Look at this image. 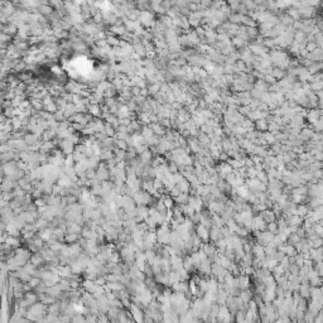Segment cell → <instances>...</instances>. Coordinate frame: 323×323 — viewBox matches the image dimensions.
<instances>
[{
  "label": "cell",
  "instance_id": "obj_1",
  "mask_svg": "<svg viewBox=\"0 0 323 323\" xmlns=\"http://www.w3.org/2000/svg\"><path fill=\"white\" fill-rule=\"evenodd\" d=\"M57 273L61 275V278H67L70 279L72 276V270H71V266L70 265H60L57 266Z\"/></svg>",
  "mask_w": 323,
  "mask_h": 323
},
{
  "label": "cell",
  "instance_id": "obj_2",
  "mask_svg": "<svg viewBox=\"0 0 323 323\" xmlns=\"http://www.w3.org/2000/svg\"><path fill=\"white\" fill-rule=\"evenodd\" d=\"M29 260H31V261H32L33 264H34V265H35L37 268H38V266H40V265H43V264L45 263L44 258L42 256V254L39 253V251H38V253H34V254H32V256H31V259H29Z\"/></svg>",
  "mask_w": 323,
  "mask_h": 323
},
{
  "label": "cell",
  "instance_id": "obj_3",
  "mask_svg": "<svg viewBox=\"0 0 323 323\" xmlns=\"http://www.w3.org/2000/svg\"><path fill=\"white\" fill-rule=\"evenodd\" d=\"M153 158H154L153 152H152V150H149V149H146L145 152H143L140 154V159H141V162L144 163V164H152V159Z\"/></svg>",
  "mask_w": 323,
  "mask_h": 323
},
{
  "label": "cell",
  "instance_id": "obj_4",
  "mask_svg": "<svg viewBox=\"0 0 323 323\" xmlns=\"http://www.w3.org/2000/svg\"><path fill=\"white\" fill-rule=\"evenodd\" d=\"M80 237H81V235H77L73 232H67L65 235V242H67V244H75V242L78 241Z\"/></svg>",
  "mask_w": 323,
  "mask_h": 323
},
{
  "label": "cell",
  "instance_id": "obj_5",
  "mask_svg": "<svg viewBox=\"0 0 323 323\" xmlns=\"http://www.w3.org/2000/svg\"><path fill=\"white\" fill-rule=\"evenodd\" d=\"M35 227L38 229V231H39V230L47 229V227H49V221L43 219V217H39V219L37 220V222H35Z\"/></svg>",
  "mask_w": 323,
  "mask_h": 323
},
{
  "label": "cell",
  "instance_id": "obj_6",
  "mask_svg": "<svg viewBox=\"0 0 323 323\" xmlns=\"http://www.w3.org/2000/svg\"><path fill=\"white\" fill-rule=\"evenodd\" d=\"M174 201L177 202L178 204H181V203H188V201H190V196H188V193H186V192H182L179 196H177L174 198Z\"/></svg>",
  "mask_w": 323,
  "mask_h": 323
},
{
  "label": "cell",
  "instance_id": "obj_7",
  "mask_svg": "<svg viewBox=\"0 0 323 323\" xmlns=\"http://www.w3.org/2000/svg\"><path fill=\"white\" fill-rule=\"evenodd\" d=\"M23 269L26 270L27 273H29V274H32V275H34V273H35V270H37V266L34 265V264H33L31 260H29V261H27L26 263V265L23 266Z\"/></svg>",
  "mask_w": 323,
  "mask_h": 323
},
{
  "label": "cell",
  "instance_id": "obj_8",
  "mask_svg": "<svg viewBox=\"0 0 323 323\" xmlns=\"http://www.w3.org/2000/svg\"><path fill=\"white\" fill-rule=\"evenodd\" d=\"M72 155H73V159H75V162H82L83 159H86L87 157L83 153H81V152H78V150H76L75 149V152L72 153Z\"/></svg>",
  "mask_w": 323,
  "mask_h": 323
},
{
  "label": "cell",
  "instance_id": "obj_9",
  "mask_svg": "<svg viewBox=\"0 0 323 323\" xmlns=\"http://www.w3.org/2000/svg\"><path fill=\"white\" fill-rule=\"evenodd\" d=\"M75 164H76V162H75V159H73V155H72V154L66 155V158H65V165H66V167H75Z\"/></svg>",
  "mask_w": 323,
  "mask_h": 323
},
{
  "label": "cell",
  "instance_id": "obj_10",
  "mask_svg": "<svg viewBox=\"0 0 323 323\" xmlns=\"http://www.w3.org/2000/svg\"><path fill=\"white\" fill-rule=\"evenodd\" d=\"M42 282H43V280H42L40 278H38V276H34V275H33V276H32V279L29 280V284H31V285H32V288L34 289L35 287H38V285H39Z\"/></svg>",
  "mask_w": 323,
  "mask_h": 323
},
{
  "label": "cell",
  "instance_id": "obj_11",
  "mask_svg": "<svg viewBox=\"0 0 323 323\" xmlns=\"http://www.w3.org/2000/svg\"><path fill=\"white\" fill-rule=\"evenodd\" d=\"M143 271H144V273H145V275H146V276H152V278H153V276H154V271H153V266H152V265H150V264H149V263H146V264H145V266H144V270H143Z\"/></svg>",
  "mask_w": 323,
  "mask_h": 323
},
{
  "label": "cell",
  "instance_id": "obj_12",
  "mask_svg": "<svg viewBox=\"0 0 323 323\" xmlns=\"http://www.w3.org/2000/svg\"><path fill=\"white\" fill-rule=\"evenodd\" d=\"M63 246H65V244H62L61 241H57V242H54L53 245H51V249L54 251V253H61V250L63 249Z\"/></svg>",
  "mask_w": 323,
  "mask_h": 323
},
{
  "label": "cell",
  "instance_id": "obj_13",
  "mask_svg": "<svg viewBox=\"0 0 323 323\" xmlns=\"http://www.w3.org/2000/svg\"><path fill=\"white\" fill-rule=\"evenodd\" d=\"M44 196V192L42 191V190H39V188H35L34 187V190H33V192H32V197L34 199H37V198H42V197Z\"/></svg>",
  "mask_w": 323,
  "mask_h": 323
},
{
  "label": "cell",
  "instance_id": "obj_14",
  "mask_svg": "<svg viewBox=\"0 0 323 323\" xmlns=\"http://www.w3.org/2000/svg\"><path fill=\"white\" fill-rule=\"evenodd\" d=\"M47 288H48V287L45 285V283L42 282V283L38 285V287H35L34 289H33V290H34L37 294H38V293H45V292H47Z\"/></svg>",
  "mask_w": 323,
  "mask_h": 323
},
{
  "label": "cell",
  "instance_id": "obj_15",
  "mask_svg": "<svg viewBox=\"0 0 323 323\" xmlns=\"http://www.w3.org/2000/svg\"><path fill=\"white\" fill-rule=\"evenodd\" d=\"M168 169H169V172L172 174H175V173H179V167L175 164V163L172 160L169 164H168Z\"/></svg>",
  "mask_w": 323,
  "mask_h": 323
},
{
  "label": "cell",
  "instance_id": "obj_16",
  "mask_svg": "<svg viewBox=\"0 0 323 323\" xmlns=\"http://www.w3.org/2000/svg\"><path fill=\"white\" fill-rule=\"evenodd\" d=\"M115 145H116V148H119V149H124V150H126L129 146L126 144V141H125L124 139H119V140H116L115 141Z\"/></svg>",
  "mask_w": 323,
  "mask_h": 323
},
{
  "label": "cell",
  "instance_id": "obj_17",
  "mask_svg": "<svg viewBox=\"0 0 323 323\" xmlns=\"http://www.w3.org/2000/svg\"><path fill=\"white\" fill-rule=\"evenodd\" d=\"M168 192H169V196H170V197H173V198H175V197H177V196H179V195L182 193V191H181V190H179V188L177 187V184H175V186H174L173 188H172L170 191H168Z\"/></svg>",
  "mask_w": 323,
  "mask_h": 323
},
{
  "label": "cell",
  "instance_id": "obj_18",
  "mask_svg": "<svg viewBox=\"0 0 323 323\" xmlns=\"http://www.w3.org/2000/svg\"><path fill=\"white\" fill-rule=\"evenodd\" d=\"M154 188L155 190H162V188H165L164 187V183H163L162 179H159V178H154Z\"/></svg>",
  "mask_w": 323,
  "mask_h": 323
},
{
  "label": "cell",
  "instance_id": "obj_19",
  "mask_svg": "<svg viewBox=\"0 0 323 323\" xmlns=\"http://www.w3.org/2000/svg\"><path fill=\"white\" fill-rule=\"evenodd\" d=\"M24 140H26V143L28 145H34L35 141H37V136L35 135H27Z\"/></svg>",
  "mask_w": 323,
  "mask_h": 323
},
{
  "label": "cell",
  "instance_id": "obj_20",
  "mask_svg": "<svg viewBox=\"0 0 323 323\" xmlns=\"http://www.w3.org/2000/svg\"><path fill=\"white\" fill-rule=\"evenodd\" d=\"M86 174H87V178L89 179H94V178H96V169L89 168L86 170Z\"/></svg>",
  "mask_w": 323,
  "mask_h": 323
},
{
  "label": "cell",
  "instance_id": "obj_21",
  "mask_svg": "<svg viewBox=\"0 0 323 323\" xmlns=\"http://www.w3.org/2000/svg\"><path fill=\"white\" fill-rule=\"evenodd\" d=\"M34 203H35L38 207L47 206V202H45V199L43 198V197H42V198H37V199H34Z\"/></svg>",
  "mask_w": 323,
  "mask_h": 323
},
{
  "label": "cell",
  "instance_id": "obj_22",
  "mask_svg": "<svg viewBox=\"0 0 323 323\" xmlns=\"http://www.w3.org/2000/svg\"><path fill=\"white\" fill-rule=\"evenodd\" d=\"M153 130H155V133H157L158 135H160V134H163V129H162V128H159L158 125H153Z\"/></svg>",
  "mask_w": 323,
  "mask_h": 323
}]
</instances>
